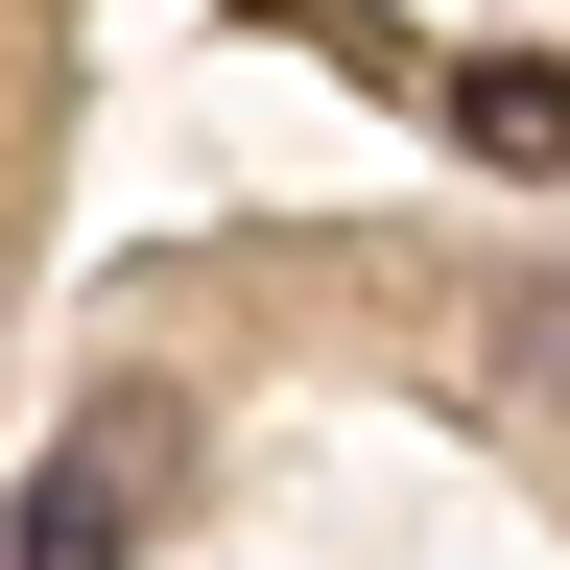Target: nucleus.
<instances>
[{
  "instance_id": "f03ea898",
  "label": "nucleus",
  "mask_w": 570,
  "mask_h": 570,
  "mask_svg": "<svg viewBox=\"0 0 570 570\" xmlns=\"http://www.w3.org/2000/svg\"><path fill=\"white\" fill-rule=\"evenodd\" d=\"M452 119H475V167H570V71H547V48H499Z\"/></svg>"
},
{
  "instance_id": "f257e3e1",
  "label": "nucleus",
  "mask_w": 570,
  "mask_h": 570,
  "mask_svg": "<svg viewBox=\"0 0 570 570\" xmlns=\"http://www.w3.org/2000/svg\"><path fill=\"white\" fill-rule=\"evenodd\" d=\"M142 475H167V404H71V452L24 475V523H0V570H142Z\"/></svg>"
}]
</instances>
